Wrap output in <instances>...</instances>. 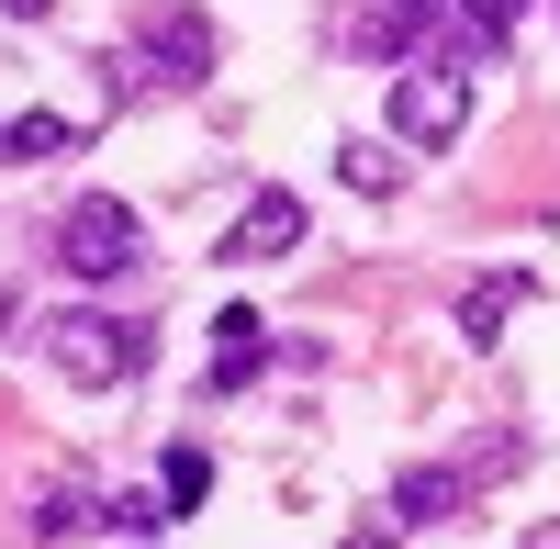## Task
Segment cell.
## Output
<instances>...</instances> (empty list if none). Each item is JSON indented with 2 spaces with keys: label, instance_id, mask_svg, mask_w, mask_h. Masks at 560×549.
<instances>
[{
  "label": "cell",
  "instance_id": "1",
  "mask_svg": "<svg viewBox=\"0 0 560 549\" xmlns=\"http://www.w3.org/2000/svg\"><path fill=\"white\" fill-rule=\"evenodd\" d=\"M45 359H57L79 393H113V382H135V371H147V326L68 303V314H45Z\"/></svg>",
  "mask_w": 560,
  "mask_h": 549
},
{
  "label": "cell",
  "instance_id": "2",
  "mask_svg": "<svg viewBox=\"0 0 560 549\" xmlns=\"http://www.w3.org/2000/svg\"><path fill=\"white\" fill-rule=\"evenodd\" d=\"M471 90H482L471 57H404L393 68V135L404 147H448V135L471 124Z\"/></svg>",
  "mask_w": 560,
  "mask_h": 549
},
{
  "label": "cell",
  "instance_id": "3",
  "mask_svg": "<svg viewBox=\"0 0 560 549\" xmlns=\"http://www.w3.org/2000/svg\"><path fill=\"white\" fill-rule=\"evenodd\" d=\"M135 258H147V224H135V202L79 191L68 224H57V269H68V281H124Z\"/></svg>",
  "mask_w": 560,
  "mask_h": 549
},
{
  "label": "cell",
  "instance_id": "4",
  "mask_svg": "<svg viewBox=\"0 0 560 549\" xmlns=\"http://www.w3.org/2000/svg\"><path fill=\"white\" fill-rule=\"evenodd\" d=\"M213 57H224L213 12H158L147 34H135V57H113V90H147V79L191 90V79H213Z\"/></svg>",
  "mask_w": 560,
  "mask_h": 549
},
{
  "label": "cell",
  "instance_id": "5",
  "mask_svg": "<svg viewBox=\"0 0 560 549\" xmlns=\"http://www.w3.org/2000/svg\"><path fill=\"white\" fill-rule=\"evenodd\" d=\"M303 247V191H247V213L224 224V258L258 269V258H292Z\"/></svg>",
  "mask_w": 560,
  "mask_h": 549
},
{
  "label": "cell",
  "instance_id": "6",
  "mask_svg": "<svg viewBox=\"0 0 560 549\" xmlns=\"http://www.w3.org/2000/svg\"><path fill=\"white\" fill-rule=\"evenodd\" d=\"M258 359H269V326H258L247 303H224V314H213V359H202V393H247V382H258Z\"/></svg>",
  "mask_w": 560,
  "mask_h": 549
},
{
  "label": "cell",
  "instance_id": "7",
  "mask_svg": "<svg viewBox=\"0 0 560 549\" xmlns=\"http://www.w3.org/2000/svg\"><path fill=\"white\" fill-rule=\"evenodd\" d=\"M68 147H79L68 113H12L0 124V168H34V157H68Z\"/></svg>",
  "mask_w": 560,
  "mask_h": 549
},
{
  "label": "cell",
  "instance_id": "8",
  "mask_svg": "<svg viewBox=\"0 0 560 549\" xmlns=\"http://www.w3.org/2000/svg\"><path fill=\"white\" fill-rule=\"evenodd\" d=\"M459 505V471H393V527H438Z\"/></svg>",
  "mask_w": 560,
  "mask_h": 549
},
{
  "label": "cell",
  "instance_id": "9",
  "mask_svg": "<svg viewBox=\"0 0 560 549\" xmlns=\"http://www.w3.org/2000/svg\"><path fill=\"white\" fill-rule=\"evenodd\" d=\"M158 493H168V516H202V505H213V460H202L191 437L168 448V471H158Z\"/></svg>",
  "mask_w": 560,
  "mask_h": 549
},
{
  "label": "cell",
  "instance_id": "10",
  "mask_svg": "<svg viewBox=\"0 0 560 549\" xmlns=\"http://www.w3.org/2000/svg\"><path fill=\"white\" fill-rule=\"evenodd\" d=\"M337 179H348V191H393V179H404V157L382 147V135H348V147H337Z\"/></svg>",
  "mask_w": 560,
  "mask_h": 549
},
{
  "label": "cell",
  "instance_id": "11",
  "mask_svg": "<svg viewBox=\"0 0 560 549\" xmlns=\"http://www.w3.org/2000/svg\"><path fill=\"white\" fill-rule=\"evenodd\" d=\"M516 314V281H482V292H459V337L471 348H493V326Z\"/></svg>",
  "mask_w": 560,
  "mask_h": 549
},
{
  "label": "cell",
  "instance_id": "12",
  "mask_svg": "<svg viewBox=\"0 0 560 549\" xmlns=\"http://www.w3.org/2000/svg\"><path fill=\"white\" fill-rule=\"evenodd\" d=\"M102 527H113V538H158V527H168V493H113Z\"/></svg>",
  "mask_w": 560,
  "mask_h": 549
},
{
  "label": "cell",
  "instance_id": "13",
  "mask_svg": "<svg viewBox=\"0 0 560 549\" xmlns=\"http://www.w3.org/2000/svg\"><path fill=\"white\" fill-rule=\"evenodd\" d=\"M90 516H102L90 493H45V505H34V527H45V538H68V527H90Z\"/></svg>",
  "mask_w": 560,
  "mask_h": 549
},
{
  "label": "cell",
  "instance_id": "14",
  "mask_svg": "<svg viewBox=\"0 0 560 549\" xmlns=\"http://www.w3.org/2000/svg\"><path fill=\"white\" fill-rule=\"evenodd\" d=\"M337 549H393V516H382V527H359V538H337Z\"/></svg>",
  "mask_w": 560,
  "mask_h": 549
},
{
  "label": "cell",
  "instance_id": "15",
  "mask_svg": "<svg viewBox=\"0 0 560 549\" xmlns=\"http://www.w3.org/2000/svg\"><path fill=\"white\" fill-rule=\"evenodd\" d=\"M0 12H12V23H45V12H57V0H0Z\"/></svg>",
  "mask_w": 560,
  "mask_h": 549
},
{
  "label": "cell",
  "instance_id": "16",
  "mask_svg": "<svg viewBox=\"0 0 560 549\" xmlns=\"http://www.w3.org/2000/svg\"><path fill=\"white\" fill-rule=\"evenodd\" d=\"M527 549H560V527H538V538H527Z\"/></svg>",
  "mask_w": 560,
  "mask_h": 549
},
{
  "label": "cell",
  "instance_id": "17",
  "mask_svg": "<svg viewBox=\"0 0 560 549\" xmlns=\"http://www.w3.org/2000/svg\"><path fill=\"white\" fill-rule=\"evenodd\" d=\"M135 549H147V538H135Z\"/></svg>",
  "mask_w": 560,
  "mask_h": 549
}]
</instances>
